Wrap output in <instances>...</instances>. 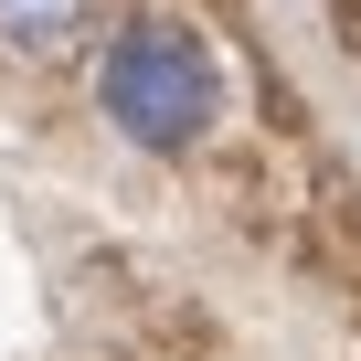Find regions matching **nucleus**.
Returning <instances> with one entry per match:
<instances>
[{
  "instance_id": "f257e3e1",
  "label": "nucleus",
  "mask_w": 361,
  "mask_h": 361,
  "mask_svg": "<svg viewBox=\"0 0 361 361\" xmlns=\"http://www.w3.org/2000/svg\"><path fill=\"white\" fill-rule=\"evenodd\" d=\"M96 106L138 138V149H192L224 117V64L180 32V22H128L96 64Z\"/></svg>"
},
{
  "instance_id": "f03ea898",
  "label": "nucleus",
  "mask_w": 361,
  "mask_h": 361,
  "mask_svg": "<svg viewBox=\"0 0 361 361\" xmlns=\"http://www.w3.org/2000/svg\"><path fill=\"white\" fill-rule=\"evenodd\" d=\"M96 22V0H0V54H64Z\"/></svg>"
}]
</instances>
